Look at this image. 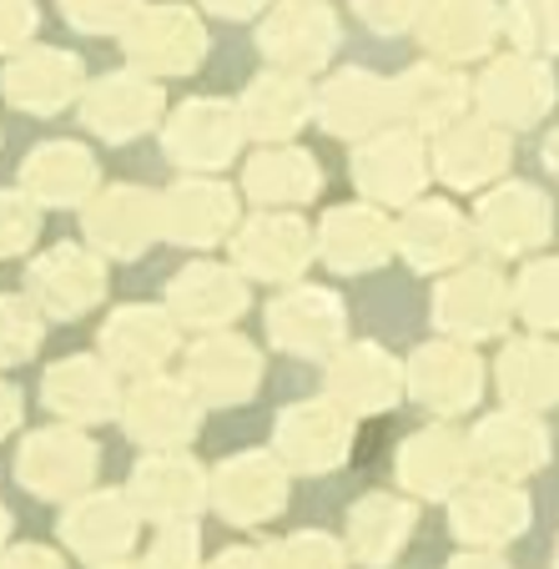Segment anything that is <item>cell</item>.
<instances>
[{"mask_svg": "<svg viewBox=\"0 0 559 569\" xmlns=\"http://www.w3.org/2000/svg\"><path fill=\"white\" fill-rule=\"evenodd\" d=\"M515 282L489 262H463L433 288V328L459 343H485L515 322Z\"/></svg>", "mask_w": 559, "mask_h": 569, "instance_id": "6da1fadb", "label": "cell"}, {"mask_svg": "<svg viewBox=\"0 0 559 569\" xmlns=\"http://www.w3.org/2000/svg\"><path fill=\"white\" fill-rule=\"evenodd\" d=\"M429 172H433L429 137L403 127V121L373 131L353 151V182L363 192V202L373 207H413L423 197V187H429Z\"/></svg>", "mask_w": 559, "mask_h": 569, "instance_id": "7a4b0ae2", "label": "cell"}, {"mask_svg": "<svg viewBox=\"0 0 559 569\" xmlns=\"http://www.w3.org/2000/svg\"><path fill=\"white\" fill-rule=\"evenodd\" d=\"M555 101H559V81L545 56H525V51L499 56V61H489L485 76L473 81V107H479V117L505 131L539 127V121L555 111Z\"/></svg>", "mask_w": 559, "mask_h": 569, "instance_id": "3957f363", "label": "cell"}, {"mask_svg": "<svg viewBox=\"0 0 559 569\" xmlns=\"http://www.w3.org/2000/svg\"><path fill=\"white\" fill-rule=\"evenodd\" d=\"M353 419L338 398H302V403H288L272 423V453H278L288 469L298 473H328L353 453Z\"/></svg>", "mask_w": 559, "mask_h": 569, "instance_id": "277c9868", "label": "cell"}, {"mask_svg": "<svg viewBox=\"0 0 559 569\" xmlns=\"http://www.w3.org/2000/svg\"><path fill=\"white\" fill-rule=\"evenodd\" d=\"M433 151V177L453 192H489L515 161V131L495 127L485 117H463L429 137Z\"/></svg>", "mask_w": 559, "mask_h": 569, "instance_id": "5b68a950", "label": "cell"}, {"mask_svg": "<svg viewBox=\"0 0 559 569\" xmlns=\"http://www.w3.org/2000/svg\"><path fill=\"white\" fill-rule=\"evenodd\" d=\"M121 51H127L131 71L147 76H187L202 66L207 31L187 6L162 0V6H141L137 21L121 31Z\"/></svg>", "mask_w": 559, "mask_h": 569, "instance_id": "8992f818", "label": "cell"}, {"mask_svg": "<svg viewBox=\"0 0 559 569\" xmlns=\"http://www.w3.org/2000/svg\"><path fill=\"white\" fill-rule=\"evenodd\" d=\"M16 479L31 489L36 499H81L97 479V443L76 423H56V429L26 433L21 453H16Z\"/></svg>", "mask_w": 559, "mask_h": 569, "instance_id": "52a82bcc", "label": "cell"}, {"mask_svg": "<svg viewBox=\"0 0 559 569\" xmlns=\"http://www.w3.org/2000/svg\"><path fill=\"white\" fill-rule=\"evenodd\" d=\"M555 232V202L545 187L535 182H499L479 197L473 207V237L499 258H525V252L545 248Z\"/></svg>", "mask_w": 559, "mask_h": 569, "instance_id": "ba28073f", "label": "cell"}, {"mask_svg": "<svg viewBox=\"0 0 559 569\" xmlns=\"http://www.w3.org/2000/svg\"><path fill=\"white\" fill-rule=\"evenodd\" d=\"M268 338L292 358H333L348 343V308L338 292L298 282L268 302Z\"/></svg>", "mask_w": 559, "mask_h": 569, "instance_id": "9c48e42d", "label": "cell"}, {"mask_svg": "<svg viewBox=\"0 0 559 569\" xmlns=\"http://www.w3.org/2000/svg\"><path fill=\"white\" fill-rule=\"evenodd\" d=\"M258 51L268 61V71H323L338 51V16L318 0H278L268 21L258 26Z\"/></svg>", "mask_w": 559, "mask_h": 569, "instance_id": "30bf717a", "label": "cell"}, {"mask_svg": "<svg viewBox=\"0 0 559 569\" xmlns=\"http://www.w3.org/2000/svg\"><path fill=\"white\" fill-rule=\"evenodd\" d=\"M26 298L51 318H81L107 298V258L81 242H56L26 268Z\"/></svg>", "mask_w": 559, "mask_h": 569, "instance_id": "8fae6325", "label": "cell"}, {"mask_svg": "<svg viewBox=\"0 0 559 569\" xmlns=\"http://www.w3.org/2000/svg\"><path fill=\"white\" fill-rule=\"evenodd\" d=\"M81 232L101 258H141L157 237H167L162 192H147L131 182L107 187L81 207Z\"/></svg>", "mask_w": 559, "mask_h": 569, "instance_id": "7c38bea8", "label": "cell"}, {"mask_svg": "<svg viewBox=\"0 0 559 569\" xmlns=\"http://www.w3.org/2000/svg\"><path fill=\"white\" fill-rule=\"evenodd\" d=\"M182 383L197 393L202 409L248 403L262 383V353L242 333H202L182 358Z\"/></svg>", "mask_w": 559, "mask_h": 569, "instance_id": "4fadbf2b", "label": "cell"}, {"mask_svg": "<svg viewBox=\"0 0 559 569\" xmlns=\"http://www.w3.org/2000/svg\"><path fill=\"white\" fill-rule=\"evenodd\" d=\"M529 519H535V505H529V495L515 479H489V473H479V479H469L459 495L449 499V529H453V539L469 549L515 545L529 529Z\"/></svg>", "mask_w": 559, "mask_h": 569, "instance_id": "5bb4252c", "label": "cell"}, {"mask_svg": "<svg viewBox=\"0 0 559 569\" xmlns=\"http://www.w3.org/2000/svg\"><path fill=\"white\" fill-rule=\"evenodd\" d=\"M121 429L151 453L187 449L202 429V403L182 378L151 373L141 383H131V393L121 398Z\"/></svg>", "mask_w": 559, "mask_h": 569, "instance_id": "9a60e30c", "label": "cell"}, {"mask_svg": "<svg viewBox=\"0 0 559 569\" xmlns=\"http://www.w3.org/2000/svg\"><path fill=\"white\" fill-rule=\"evenodd\" d=\"M288 505V463L268 449L232 453L212 469V509L227 525H268Z\"/></svg>", "mask_w": 559, "mask_h": 569, "instance_id": "2e32d148", "label": "cell"}, {"mask_svg": "<svg viewBox=\"0 0 559 569\" xmlns=\"http://www.w3.org/2000/svg\"><path fill=\"white\" fill-rule=\"evenodd\" d=\"M127 499L151 525H182V519H192L202 505H212V479L202 473V463H197L192 453L162 449V453H147V459L131 469Z\"/></svg>", "mask_w": 559, "mask_h": 569, "instance_id": "e0dca14e", "label": "cell"}, {"mask_svg": "<svg viewBox=\"0 0 559 569\" xmlns=\"http://www.w3.org/2000/svg\"><path fill=\"white\" fill-rule=\"evenodd\" d=\"M403 368H409L413 403H423L439 419L469 413L479 403V393H485V363H479L473 343H459V338H433Z\"/></svg>", "mask_w": 559, "mask_h": 569, "instance_id": "ac0fdd59", "label": "cell"}, {"mask_svg": "<svg viewBox=\"0 0 559 569\" xmlns=\"http://www.w3.org/2000/svg\"><path fill=\"white\" fill-rule=\"evenodd\" d=\"M242 137H248V127H242L237 107H227L217 97L182 101L162 127L167 157L177 167H187V172H217V167H227L242 151Z\"/></svg>", "mask_w": 559, "mask_h": 569, "instance_id": "d6986e66", "label": "cell"}, {"mask_svg": "<svg viewBox=\"0 0 559 569\" xmlns=\"http://www.w3.org/2000/svg\"><path fill=\"white\" fill-rule=\"evenodd\" d=\"M398 489H409L419 499H453L463 483L473 479V443L453 423H429V429L409 433L398 443Z\"/></svg>", "mask_w": 559, "mask_h": 569, "instance_id": "ffe728a7", "label": "cell"}, {"mask_svg": "<svg viewBox=\"0 0 559 569\" xmlns=\"http://www.w3.org/2000/svg\"><path fill=\"white\" fill-rule=\"evenodd\" d=\"M232 258L242 272L262 282H298L318 258V232L292 212H258L237 227Z\"/></svg>", "mask_w": 559, "mask_h": 569, "instance_id": "44dd1931", "label": "cell"}, {"mask_svg": "<svg viewBox=\"0 0 559 569\" xmlns=\"http://www.w3.org/2000/svg\"><path fill=\"white\" fill-rule=\"evenodd\" d=\"M162 111H167V91L147 71H111L101 81H91L87 97H81V121L101 141L147 137L151 127H162Z\"/></svg>", "mask_w": 559, "mask_h": 569, "instance_id": "7402d4cb", "label": "cell"}, {"mask_svg": "<svg viewBox=\"0 0 559 569\" xmlns=\"http://www.w3.org/2000/svg\"><path fill=\"white\" fill-rule=\"evenodd\" d=\"M473 242H479L473 237V217H463L443 197H419L413 207L398 212V258L409 262L413 272L463 268Z\"/></svg>", "mask_w": 559, "mask_h": 569, "instance_id": "603a6c76", "label": "cell"}, {"mask_svg": "<svg viewBox=\"0 0 559 569\" xmlns=\"http://www.w3.org/2000/svg\"><path fill=\"white\" fill-rule=\"evenodd\" d=\"M182 348V322L172 318V308H151V302H127L107 318L101 328V358L117 373L151 378L157 368H167Z\"/></svg>", "mask_w": 559, "mask_h": 569, "instance_id": "cb8c5ba5", "label": "cell"}, {"mask_svg": "<svg viewBox=\"0 0 559 569\" xmlns=\"http://www.w3.org/2000/svg\"><path fill=\"white\" fill-rule=\"evenodd\" d=\"M393 252H398V222H388L383 207L343 202L318 217V258L333 272H373Z\"/></svg>", "mask_w": 559, "mask_h": 569, "instance_id": "d4e9b609", "label": "cell"}, {"mask_svg": "<svg viewBox=\"0 0 559 569\" xmlns=\"http://www.w3.org/2000/svg\"><path fill=\"white\" fill-rule=\"evenodd\" d=\"M473 443V469L489 473V479H529L549 463V429L539 413L525 409H499L485 413L469 433Z\"/></svg>", "mask_w": 559, "mask_h": 569, "instance_id": "484cf974", "label": "cell"}, {"mask_svg": "<svg viewBox=\"0 0 559 569\" xmlns=\"http://www.w3.org/2000/svg\"><path fill=\"white\" fill-rule=\"evenodd\" d=\"M312 121L328 131V137H343V141H368L373 131L393 127L398 111H393V87L378 81L373 71L363 66H348V71H333L318 87V111Z\"/></svg>", "mask_w": 559, "mask_h": 569, "instance_id": "4316f807", "label": "cell"}, {"mask_svg": "<svg viewBox=\"0 0 559 569\" xmlns=\"http://www.w3.org/2000/svg\"><path fill=\"white\" fill-rule=\"evenodd\" d=\"M409 393V368L378 343H343L328 358V398L348 413H388Z\"/></svg>", "mask_w": 559, "mask_h": 569, "instance_id": "83f0119b", "label": "cell"}, {"mask_svg": "<svg viewBox=\"0 0 559 569\" xmlns=\"http://www.w3.org/2000/svg\"><path fill=\"white\" fill-rule=\"evenodd\" d=\"M167 308L182 328L197 333H222L248 312V282L242 268H222V262H187L172 282H167Z\"/></svg>", "mask_w": 559, "mask_h": 569, "instance_id": "f1b7e54d", "label": "cell"}, {"mask_svg": "<svg viewBox=\"0 0 559 569\" xmlns=\"http://www.w3.org/2000/svg\"><path fill=\"white\" fill-rule=\"evenodd\" d=\"M0 87H6V101L31 117H51V111L71 107L76 97H87V71H81V56L61 51V46H26L6 76H0Z\"/></svg>", "mask_w": 559, "mask_h": 569, "instance_id": "f546056e", "label": "cell"}, {"mask_svg": "<svg viewBox=\"0 0 559 569\" xmlns=\"http://www.w3.org/2000/svg\"><path fill=\"white\" fill-rule=\"evenodd\" d=\"M505 31V11L495 0H429L419 16V41L433 61L459 66L495 51Z\"/></svg>", "mask_w": 559, "mask_h": 569, "instance_id": "4dcf8cb0", "label": "cell"}, {"mask_svg": "<svg viewBox=\"0 0 559 569\" xmlns=\"http://www.w3.org/2000/svg\"><path fill=\"white\" fill-rule=\"evenodd\" d=\"M41 403L66 423H107L111 413H121V393H117V368L107 358H56L41 378Z\"/></svg>", "mask_w": 559, "mask_h": 569, "instance_id": "1f68e13d", "label": "cell"}, {"mask_svg": "<svg viewBox=\"0 0 559 569\" xmlns=\"http://www.w3.org/2000/svg\"><path fill=\"white\" fill-rule=\"evenodd\" d=\"M141 515L127 495H107V489H87L81 499H71L61 515V539L66 549H76L91 565H107V559H121L131 545H137Z\"/></svg>", "mask_w": 559, "mask_h": 569, "instance_id": "d6a6232c", "label": "cell"}, {"mask_svg": "<svg viewBox=\"0 0 559 569\" xmlns=\"http://www.w3.org/2000/svg\"><path fill=\"white\" fill-rule=\"evenodd\" d=\"M469 81H463L453 66L443 61H419L393 81V111L403 127L423 131V137H439L443 127L469 117Z\"/></svg>", "mask_w": 559, "mask_h": 569, "instance_id": "836d02e7", "label": "cell"}, {"mask_svg": "<svg viewBox=\"0 0 559 569\" xmlns=\"http://www.w3.org/2000/svg\"><path fill=\"white\" fill-rule=\"evenodd\" d=\"M237 192L212 177H182L162 192V222L167 237L182 248H217L237 227Z\"/></svg>", "mask_w": 559, "mask_h": 569, "instance_id": "e575fe53", "label": "cell"}, {"mask_svg": "<svg viewBox=\"0 0 559 569\" xmlns=\"http://www.w3.org/2000/svg\"><path fill=\"white\" fill-rule=\"evenodd\" d=\"M312 111H318V91L308 87V76H292V71H262L237 97V117H242L248 137H258L262 147H278V141L298 137Z\"/></svg>", "mask_w": 559, "mask_h": 569, "instance_id": "d590c367", "label": "cell"}, {"mask_svg": "<svg viewBox=\"0 0 559 569\" xmlns=\"http://www.w3.org/2000/svg\"><path fill=\"white\" fill-rule=\"evenodd\" d=\"M495 383L505 409H525V413L559 409V343L549 333L509 338L495 363Z\"/></svg>", "mask_w": 559, "mask_h": 569, "instance_id": "8d00e7d4", "label": "cell"}, {"mask_svg": "<svg viewBox=\"0 0 559 569\" xmlns=\"http://www.w3.org/2000/svg\"><path fill=\"white\" fill-rule=\"evenodd\" d=\"M97 182V157L81 141H41L21 161V192L36 207H87Z\"/></svg>", "mask_w": 559, "mask_h": 569, "instance_id": "74e56055", "label": "cell"}, {"mask_svg": "<svg viewBox=\"0 0 559 569\" xmlns=\"http://www.w3.org/2000/svg\"><path fill=\"white\" fill-rule=\"evenodd\" d=\"M242 192L268 212H288V207H302L323 192V167H318L312 151L278 141V147H262L242 167Z\"/></svg>", "mask_w": 559, "mask_h": 569, "instance_id": "f35d334b", "label": "cell"}, {"mask_svg": "<svg viewBox=\"0 0 559 569\" xmlns=\"http://www.w3.org/2000/svg\"><path fill=\"white\" fill-rule=\"evenodd\" d=\"M413 519H419L413 499L388 495V489L363 495L353 509H348V539H343L348 555H353L358 565H368V569L388 565V559H398V549L409 545Z\"/></svg>", "mask_w": 559, "mask_h": 569, "instance_id": "ab89813d", "label": "cell"}, {"mask_svg": "<svg viewBox=\"0 0 559 569\" xmlns=\"http://www.w3.org/2000/svg\"><path fill=\"white\" fill-rule=\"evenodd\" d=\"M515 312L535 333H559V258H535L515 278Z\"/></svg>", "mask_w": 559, "mask_h": 569, "instance_id": "60d3db41", "label": "cell"}, {"mask_svg": "<svg viewBox=\"0 0 559 569\" xmlns=\"http://www.w3.org/2000/svg\"><path fill=\"white\" fill-rule=\"evenodd\" d=\"M505 36L525 56H559V0H509Z\"/></svg>", "mask_w": 559, "mask_h": 569, "instance_id": "b9f144b4", "label": "cell"}, {"mask_svg": "<svg viewBox=\"0 0 559 569\" xmlns=\"http://www.w3.org/2000/svg\"><path fill=\"white\" fill-rule=\"evenodd\" d=\"M46 322L26 292H0V368H16L41 348Z\"/></svg>", "mask_w": 559, "mask_h": 569, "instance_id": "7bdbcfd3", "label": "cell"}, {"mask_svg": "<svg viewBox=\"0 0 559 569\" xmlns=\"http://www.w3.org/2000/svg\"><path fill=\"white\" fill-rule=\"evenodd\" d=\"M348 559H353L348 545H338L333 535H318V529L268 545V569H348Z\"/></svg>", "mask_w": 559, "mask_h": 569, "instance_id": "ee69618b", "label": "cell"}, {"mask_svg": "<svg viewBox=\"0 0 559 569\" xmlns=\"http://www.w3.org/2000/svg\"><path fill=\"white\" fill-rule=\"evenodd\" d=\"M36 232H41V207L26 192H0V258L31 252Z\"/></svg>", "mask_w": 559, "mask_h": 569, "instance_id": "f6af8a7d", "label": "cell"}, {"mask_svg": "<svg viewBox=\"0 0 559 569\" xmlns=\"http://www.w3.org/2000/svg\"><path fill=\"white\" fill-rule=\"evenodd\" d=\"M141 0H61V21H71L76 31L107 36V31H127L137 21Z\"/></svg>", "mask_w": 559, "mask_h": 569, "instance_id": "bcb514c9", "label": "cell"}, {"mask_svg": "<svg viewBox=\"0 0 559 569\" xmlns=\"http://www.w3.org/2000/svg\"><path fill=\"white\" fill-rule=\"evenodd\" d=\"M151 569H207L202 565V535H197L192 519H182V525H162V535H157V545H151Z\"/></svg>", "mask_w": 559, "mask_h": 569, "instance_id": "7dc6e473", "label": "cell"}, {"mask_svg": "<svg viewBox=\"0 0 559 569\" xmlns=\"http://www.w3.org/2000/svg\"><path fill=\"white\" fill-rule=\"evenodd\" d=\"M353 6L363 16V26H373L378 36H398V31H409V26H419L429 0H353Z\"/></svg>", "mask_w": 559, "mask_h": 569, "instance_id": "c3c4849f", "label": "cell"}, {"mask_svg": "<svg viewBox=\"0 0 559 569\" xmlns=\"http://www.w3.org/2000/svg\"><path fill=\"white\" fill-rule=\"evenodd\" d=\"M36 0H0V51H16V46L31 41L36 31Z\"/></svg>", "mask_w": 559, "mask_h": 569, "instance_id": "681fc988", "label": "cell"}, {"mask_svg": "<svg viewBox=\"0 0 559 569\" xmlns=\"http://www.w3.org/2000/svg\"><path fill=\"white\" fill-rule=\"evenodd\" d=\"M0 569H66V565H61V555L46 545H16L0 555Z\"/></svg>", "mask_w": 559, "mask_h": 569, "instance_id": "f907efd6", "label": "cell"}, {"mask_svg": "<svg viewBox=\"0 0 559 569\" xmlns=\"http://www.w3.org/2000/svg\"><path fill=\"white\" fill-rule=\"evenodd\" d=\"M197 6H207L212 16H227V21H248L258 11H272L278 0H197Z\"/></svg>", "mask_w": 559, "mask_h": 569, "instance_id": "816d5d0a", "label": "cell"}, {"mask_svg": "<svg viewBox=\"0 0 559 569\" xmlns=\"http://www.w3.org/2000/svg\"><path fill=\"white\" fill-rule=\"evenodd\" d=\"M207 569H268V555H258V549H248V545H232V549H222Z\"/></svg>", "mask_w": 559, "mask_h": 569, "instance_id": "f5cc1de1", "label": "cell"}, {"mask_svg": "<svg viewBox=\"0 0 559 569\" xmlns=\"http://www.w3.org/2000/svg\"><path fill=\"white\" fill-rule=\"evenodd\" d=\"M16 423H21V393L0 378V439H6V433H16Z\"/></svg>", "mask_w": 559, "mask_h": 569, "instance_id": "db71d44e", "label": "cell"}, {"mask_svg": "<svg viewBox=\"0 0 559 569\" xmlns=\"http://www.w3.org/2000/svg\"><path fill=\"white\" fill-rule=\"evenodd\" d=\"M443 569H509V565L495 555V549H469V555L449 559V565H443Z\"/></svg>", "mask_w": 559, "mask_h": 569, "instance_id": "11a10c76", "label": "cell"}, {"mask_svg": "<svg viewBox=\"0 0 559 569\" xmlns=\"http://www.w3.org/2000/svg\"><path fill=\"white\" fill-rule=\"evenodd\" d=\"M539 157H545L549 177H555V182H559V127H555V131H549V137H545V151H539Z\"/></svg>", "mask_w": 559, "mask_h": 569, "instance_id": "9f6ffc18", "label": "cell"}, {"mask_svg": "<svg viewBox=\"0 0 559 569\" xmlns=\"http://www.w3.org/2000/svg\"><path fill=\"white\" fill-rule=\"evenodd\" d=\"M97 569H151V565H131V559H107V565H97Z\"/></svg>", "mask_w": 559, "mask_h": 569, "instance_id": "6f0895ef", "label": "cell"}, {"mask_svg": "<svg viewBox=\"0 0 559 569\" xmlns=\"http://www.w3.org/2000/svg\"><path fill=\"white\" fill-rule=\"evenodd\" d=\"M6 535H11V515H6V505H0V545H6Z\"/></svg>", "mask_w": 559, "mask_h": 569, "instance_id": "680465c9", "label": "cell"}, {"mask_svg": "<svg viewBox=\"0 0 559 569\" xmlns=\"http://www.w3.org/2000/svg\"><path fill=\"white\" fill-rule=\"evenodd\" d=\"M555 569H559V539H555Z\"/></svg>", "mask_w": 559, "mask_h": 569, "instance_id": "91938a15", "label": "cell"}]
</instances>
